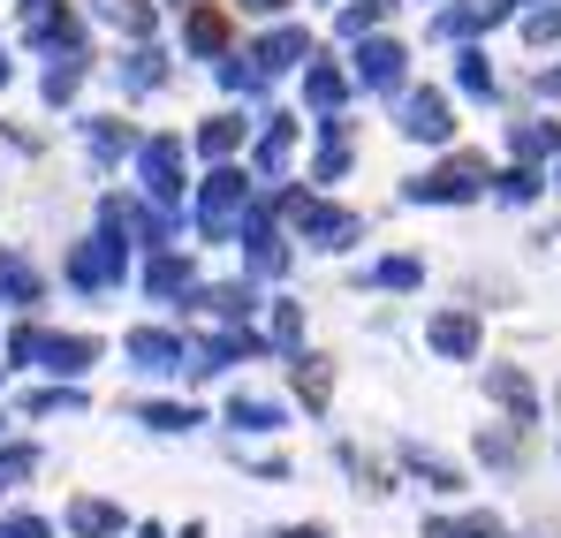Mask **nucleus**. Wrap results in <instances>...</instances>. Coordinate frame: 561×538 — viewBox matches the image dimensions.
<instances>
[{
  "mask_svg": "<svg viewBox=\"0 0 561 538\" xmlns=\"http://www.w3.org/2000/svg\"><path fill=\"white\" fill-rule=\"evenodd\" d=\"M183 281H190V266H175V259H160V266H152V288H160V296H175Z\"/></svg>",
  "mask_w": 561,
  "mask_h": 538,
  "instance_id": "obj_19",
  "label": "nucleus"
},
{
  "mask_svg": "<svg viewBox=\"0 0 561 538\" xmlns=\"http://www.w3.org/2000/svg\"><path fill=\"white\" fill-rule=\"evenodd\" d=\"M145 425H152V433H190L197 417H190V410H168V402H160V410H145Z\"/></svg>",
  "mask_w": 561,
  "mask_h": 538,
  "instance_id": "obj_18",
  "label": "nucleus"
},
{
  "mask_svg": "<svg viewBox=\"0 0 561 538\" xmlns=\"http://www.w3.org/2000/svg\"><path fill=\"white\" fill-rule=\"evenodd\" d=\"M402 129H410V137H448V114H440V99H410Z\"/></svg>",
  "mask_w": 561,
  "mask_h": 538,
  "instance_id": "obj_10",
  "label": "nucleus"
},
{
  "mask_svg": "<svg viewBox=\"0 0 561 538\" xmlns=\"http://www.w3.org/2000/svg\"><path fill=\"white\" fill-rule=\"evenodd\" d=\"M145 190H152V197H175V190H183V152H175L168 137L145 145Z\"/></svg>",
  "mask_w": 561,
  "mask_h": 538,
  "instance_id": "obj_2",
  "label": "nucleus"
},
{
  "mask_svg": "<svg viewBox=\"0 0 561 538\" xmlns=\"http://www.w3.org/2000/svg\"><path fill=\"white\" fill-rule=\"evenodd\" d=\"M0 296H8V304H15V311H31V304H38V296H46V281H38V273L23 266V259H15V251H0Z\"/></svg>",
  "mask_w": 561,
  "mask_h": 538,
  "instance_id": "obj_3",
  "label": "nucleus"
},
{
  "mask_svg": "<svg viewBox=\"0 0 561 538\" xmlns=\"http://www.w3.org/2000/svg\"><path fill=\"white\" fill-rule=\"evenodd\" d=\"M31 462H38V455H31V448H8V455H0V478H23Z\"/></svg>",
  "mask_w": 561,
  "mask_h": 538,
  "instance_id": "obj_22",
  "label": "nucleus"
},
{
  "mask_svg": "<svg viewBox=\"0 0 561 538\" xmlns=\"http://www.w3.org/2000/svg\"><path fill=\"white\" fill-rule=\"evenodd\" d=\"M0 538H46V524L38 516H15V524H0Z\"/></svg>",
  "mask_w": 561,
  "mask_h": 538,
  "instance_id": "obj_23",
  "label": "nucleus"
},
{
  "mask_svg": "<svg viewBox=\"0 0 561 538\" xmlns=\"http://www.w3.org/2000/svg\"><path fill=\"white\" fill-rule=\"evenodd\" d=\"M38 357H46V371H84L92 364V342L84 334H38Z\"/></svg>",
  "mask_w": 561,
  "mask_h": 538,
  "instance_id": "obj_5",
  "label": "nucleus"
},
{
  "mask_svg": "<svg viewBox=\"0 0 561 538\" xmlns=\"http://www.w3.org/2000/svg\"><path fill=\"white\" fill-rule=\"evenodd\" d=\"M77 84H84V54H77V46H61V54H54V69H46V99L61 106V99H77Z\"/></svg>",
  "mask_w": 561,
  "mask_h": 538,
  "instance_id": "obj_8",
  "label": "nucleus"
},
{
  "mask_svg": "<svg viewBox=\"0 0 561 538\" xmlns=\"http://www.w3.org/2000/svg\"><path fill=\"white\" fill-rule=\"evenodd\" d=\"M129 357L145 364V371H175V364H190V350L175 334H129Z\"/></svg>",
  "mask_w": 561,
  "mask_h": 538,
  "instance_id": "obj_4",
  "label": "nucleus"
},
{
  "mask_svg": "<svg viewBox=\"0 0 561 538\" xmlns=\"http://www.w3.org/2000/svg\"><path fill=\"white\" fill-rule=\"evenodd\" d=\"M251 8H274V0H251Z\"/></svg>",
  "mask_w": 561,
  "mask_h": 538,
  "instance_id": "obj_26",
  "label": "nucleus"
},
{
  "mask_svg": "<svg viewBox=\"0 0 561 538\" xmlns=\"http://www.w3.org/2000/svg\"><path fill=\"white\" fill-rule=\"evenodd\" d=\"M433 342H440L448 357H463V350H470V319H440V327H433Z\"/></svg>",
  "mask_w": 561,
  "mask_h": 538,
  "instance_id": "obj_17",
  "label": "nucleus"
},
{
  "mask_svg": "<svg viewBox=\"0 0 561 538\" xmlns=\"http://www.w3.org/2000/svg\"><path fill=\"white\" fill-rule=\"evenodd\" d=\"M236 425H243V433H266L274 410H266V402H236Z\"/></svg>",
  "mask_w": 561,
  "mask_h": 538,
  "instance_id": "obj_20",
  "label": "nucleus"
},
{
  "mask_svg": "<svg viewBox=\"0 0 561 538\" xmlns=\"http://www.w3.org/2000/svg\"><path fill=\"white\" fill-rule=\"evenodd\" d=\"M220 38H228L220 15H190V46H197V54H220Z\"/></svg>",
  "mask_w": 561,
  "mask_h": 538,
  "instance_id": "obj_12",
  "label": "nucleus"
},
{
  "mask_svg": "<svg viewBox=\"0 0 561 538\" xmlns=\"http://www.w3.org/2000/svg\"><path fill=\"white\" fill-rule=\"evenodd\" d=\"M129 84H137V91L160 84V54H152V46H137V54H129Z\"/></svg>",
  "mask_w": 561,
  "mask_h": 538,
  "instance_id": "obj_15",
  "label": "nucleus"
},
{
  "mask_svg": "<svg viewBox=\"0 0 561 538\" xmlns=\"http://www.w3.org/2000/svg\"><path fill=\"white\" fill-rule=\"evenodd\" d=\"M69 531H77V538H106V531H122V508H106V501H77V508H69Z\"/></svg>",
  "mask_w": 561,
  "mask_h": 538,
  "instance_id": "obj_9",
  "label": "nucleus"
},
{
  "mask_svg": "<svg viewBox=\"0 0 561 538\" xmlns=\"http://www.w3.org/2000/svg\"><path fill=\"white\" fill-rule=\"evenodd\" d=\"M8 77H15V61H8V46H0V91H8Z\"/></svg>",
  "mask_w": 561,
  "mask_h": 538,
  "instance_id": "obj_24",
  "label": "nucleus"
},
{
  "mask_svg": "<svg viewBox=\"0 0 561 538\" xmlns=\"http://www.w3.org/2000/svg\"><path fill=\"white\" fill-rule=\"evenodd\" d=\"M236 145V122H205V152H228Z\"/></svg>",
  "mask_w": 561,
  "mask_h": 538,
  "instance_id": "obj_21",
  "label": "nucleus"
},
{
  "mask_svg": "<svg viewBox=\"0 0 561 538\" xmlns=\"http://www.w3.org/2000/svg\"><path fill=\"white\" fill-rule=\"evenodd\" d=\"M394 69H402L394 46H365V77H373V84H394Z\"/></svg>",
  "mask_w": 561,
  "mask_h": 538,
  "instance_id": "obj_14",
  "label": "nucleus"
},
{
  "mask_svg": "<svg viewBox=\"0 0 561 538\" xmlns=\"http://www.w3.org/2000/svg\"><path fill=\"white\" fill-rule=\"evenodd\" d=\"M31 38H46V46H77V15H69V8H46V0H31Z\"/></svg>",
  "mask_w": 561,
  "mask_h": 538,
  "instance_id": "obj_7",
  "label": "nucleus"
},
{
  "mask_svg": "<svg viewBox=\"0 0 561 538\" xmlns=\"http://www.w3.org/2000/svg\"><path fill=\"white\" fill-rule=\"evenodd\" d=\"M69 281H77V288H106V281H122V243H114V236L77 243V251H69Z\"/></svg>",
  "mask_w": 561,
  "mask_h": 538,
  "instance_id": "obj_1",
  "label": "nucleus"
},
{
  "mask_svg": "<svg viewBox=\"0 0 561 538\" xmlns=\"http://www.w3.org/2000/svg\"><path fill=\"white\" fill-rule=\"evenodd\" d=\"M92 152H99V160L129 152V129H114V122H92Z\"/></svg>",
  "mask_w": 561,
  "mask_h": 538,
  "instance_id": "obj_16",
  "label": "nucleus"
},
{
  "mask_svg": "<svg viewBox=\"0 0 561 538\" xmlns=\"http://www.w3.org/2000/svg\"><path fill=\"white\" fill-rule=\"evenodd\" d=\"M54 410H84V394H77V387H46V394H31V417H54Z\"/></svg>",
  "mask_w": 561,
  "mask_h": 538,
  "instance_id": "obj_13",
  "label": "nucleus"
},
{
  "mask_svg": "<svg viewBox=\"0 0 561 538\" xmlns=\"http://www.w3.org/2000/svg\"><path fill=\"white\" fill-rule=\"evenodd\" d=\"M288 538H319V531H288Z\"/></svg>",
  "mask_w": 561,
  "mask_h": 538,
  "instance_id": "obj_25",
  "label": "nucleus"
},
{
  "mask_svg": "<svg viewBox=\"0 0 561 538\" xmlns=\"http://www.w3.org/2000/svg\"><path fill=\"white\" fill-rule=\"evenodd\" d=\"M99 15H106L114 31H129V38H145V31H152V15H145V0H99Z\"/></svg>",
  "mask_w": 561,
  "mask_h": 538,
  "instance_id": "obj_11",
  "label": "nucleus"
},
{
  "mask_svg": "<svg viewBox=\"0 0 561 538\" xmlns=\"http://www.w3.org/2000/svg\"><path fill=\"white\" fill-rule=\"evenodd\" d=\"M236 205H243V175H213L205 182V228H228Z\"/></svg>",
  "mask_w": 561,
  "mask_h": 538,
  "instance_id": "obj_6",
  "label": "nucleus"
}]
</instances>
